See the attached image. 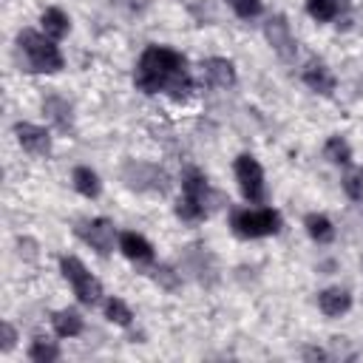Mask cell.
<instances>
[{
    "mask_svg": "<svg viewBox=\"0 0 363 363\" xmlns=\"http://www.w3.org/2000/svg\"><path fill=\"white\" fill-rule=\"evenodd\" d=\"M133 82L142 94H170L173 99H184L190 94V74H187V62L179 51L167 48V45H147L139 57Z\"/></svg>",
    "mask_w": 363,
    "mask_h": 363,
    "instance_id": "cell-1",
    "label": "cell"
},
{
    "mask_svg": "<svg viewBox=\"0 0 363 363\" xmlns=\"http://www.w3.org/2000/svg\"><path fill=\"white\" fill-rule=\"evenodd\" d=\"M17 45H20V51L26 54L31 71L54 74V71L62 68V54H60V48L51 43L48 34H40V31L26 28V31H20V37H17Z\"/></svg>",
    "mask_w": 363,
    "mask_h": 363,
    "instance_id": "cell-2",
    "label": "cell"
},
{
    "mask_svg": "<svg viewBox=\"0 0 363 363\" xmlns=\"http://www.w3.org/2000/svg\"><path fill=\"white\" fill-rule=\"evenodd\" d=\"M230 227L241 238H264L275 235L281 230V216L272 207H258V210H235L230 216Z\"/></svg>",
    "mask_w": 363,
    "mask_h": 363,
    "instance_id": "cell-3",
    "label": "cell"
},
{
    "mask_svg": "<svg viewBox=\"0 0 363 363\" xmlns=\"http://www.w3.org/2000/svg\"><path fill=\"white\" fill-rule=\"evenodd\" d=\"M60 269H62V278L71 284V289H74V295L82 301V303H96L99 301V295H102V284L85 269V264L79 261V258H74V255H62L60 258Z\"/></svg>",
    "mask_w": 363,
    "mask_h": 363,
    "instance_id": "cell-4",
    "label": "cell"
},
{
    "mask_svg": "<svg viewBox=\"0 0 363 363\" xmlns=\"http://www.w3.org/2000/svg\"><path fill=\"white\" fill-rule=\"evenodd\" d=\"M235 179H238V187L244 193V199L250 204H261L264 196H267V187H264V170L258 164L255 156L250 153H241L235 159Z\"/></svg>",
    "mask_w": 363,
    "mask_h": 363,
    "instance_id": "cell-5",
    "label": "cell"
},
{
    "mask_svg": "<svg viewBox=\"0 0 363 363\" xmlns=\"http://www.w3.org/2000/svg\"><path fill=\"white\" fill-rule=\"evenodd\" d=\"M77 235H79L88 247H94L99 255H108V252L113 250L116 230H113V224H111L108 218H91V221H82V224L77 227Z\"/></svg>",
    "mask_w": 363,
    "mask_h": 363,
    "instance_id": "cell-6",
    "label": "cell"
},
{
    "mask_svg": "<svg viewBox=\"0 0 363 363\" xmlns=\"http://www.w3.org/2000/svg\"><path fill=\"white\" fill-rule=\"evenodd\" d=\"M264 34H267V43L272 45V51L281 57V60H292L295 57V37H292V31H289V23H286V17H281V14H275V17H269L267 23H264Z\"/></svg>",
    "mask_w": 363,
    "mask_h": 363,
    "instance_id": "cell-7",
    "label": "cell"
},
{
    "mask_svg": "<svg viewBox=\"0 0 363 363\" xmlns=\"http://www.w3.org/2000/svg\"><path fill=\"white\" fill-rule=\"evenodd\" d=\"M14 136L17 142L23 145V150L34 153V156H45L51 150V136L45 128L40 125H31V122H17L14 125Z\"/></svg>",
    "mask_w": 363,
    "mask_h": 363,
    "instance_id": "cell-8",
    "label": "cell"
},
{
    "mask_svg": "<svg viewBox=\"0 0 363 363\" xmlns=\"http://www.w3.org/2000/svg\"><path fill=\"white\" fill-rule=\"evenodd\" d=\"M201 68H204V77H207V82H210L213 88H233V85H235V68H233L230 60H224V57H210V60L201 62Z\"/></svg>",
    "mask_w": 363,
    "mask_h": 363,
    "instance_id": "cell-9",
    "label": "cell"
},
{
    "mask_svg": "<svg viewBox=\"0 0 363 363\" xmlns=\"http://www.w3.org/2000/svg\"><path fill=\"white\" fill-rule=\"evenodd\" d=\"M119 250H122L125 258H130V261H136V264H145V261L153 258V247H150V241H147L145 235L133 233V230H128V233L119 235Z\"/></svg>",
    "mask_w": 363,
    "mask_h": 363,
    "instance_id": "cell-10",
    "label": "cell"
},
{
    "mask_svg": "<svg viewBox=\"0 0 363 363\" xmlns=\"http://www.w3.org/2000/svg\"><path fill=\"white\" fill-rule=\"evenodd\" d=\"M352 306V295L340 286H332V289H323L318 295V309L326 315V318H340L343 312H349Z\"/></svg>",
    "mask_w": 363,
    "mask_h": 363,
    "instance_id": "cell-11",
    "label": "cell"
},
{
    "mask_svg": "<svg viewBox=\"0 0 363 363\" xmlns=\"http://www.w3.org/2000/svg\"><path fill=\"white\" fill-rule=\"evenodd\" d=\"M303 82H306L312 91H318V94H332V91H335V77H332V71H329L323 62H318V60H312V62L303 68Z\"/></svg>",
    "mask_w": 363,
    "mask_h": 363,
    "instance_id": "cell-12",
    "label": "cell"
},
{
    "mask_svg": "<svg viewBox=\"0 0 363 363\" xmlns=\"http://www.w3.org/2000/svg\"><path fill=\"white\" fill-rule=\"evenodd\" d=\"M43 111H45V116L60 128V130H71V125H74V116H71V105L62 99V96H45L43 99Z\"/></svg>",
    "mask_w": 363,
    "mask_h": 363,
    "instance_id": "cell-13",
    "label": "cell"
},
{
    "mask_svg": "<svg viewBox=\"0 0 363 363\" xmlns=\"http://www.w3.org/2000/svg\"><path fill=\"white\" fill-rule=\"evenodd\" d=\"M51 323H54V332L60 337H77L82 332V326H85L82 323V315L77 309H60V312H54Z\"/></svg>",
    "mask_w": 363,
    "mask_h": 363,
    "instance_id": "cell-14",
    "label": "cell"
},
{
    "mask_svg": "<svg viewBox=\"0 0 363 363\" xmlns=\"http://www.w3.org/2000/svg\"><path fill=\"white\" fill-rule=\"evenodd\" d=\"M71 182H74L77 193H79V196H85V199H96V196H99V190H102V184H99V176H96L91 167H85V164L74 167V173H71Z\"/></svg>",
    "mask_w": 363,
    "mask_h": 363,
    "instance_id": "cell-15",
    "label": "cell"
},
{
    "mask_svg": "<svg viewBox=\"0 0 363 363\" xmlns=\"http://www.w3.org/2000/svg\"><path fill=\"white\" fill-rule=\"evenodd\" d=\"M40 23H43V34H48L51 40L65 37L68 28H71V23H68V17H65L62 9H45V11L40 14Z\"/></svg>",
    "mask_w": 363,
    "mask_h": 363,
    "instance_id": "cell-16",
    "label": "cell"
},
{
    "mask_svg": "<svg viewBox=\"0 0 363 363\" xmlns=\"http://www.w3.org/2000/svg\"><path fill=\"white\" fill-rule=\"evenodd\" d=\"M303 227H306L309 238L318 241V244H329V241L335 238V227H332V221H329L323 213H309V216L303 218Z\"/></svg>",
    "mask_w": 363,
    "mask_h": 363,
    "instance_id": "cell-17",
    "label": "cell"
},
{
    "mask_svg": "<svg viewBox=\"0 0 363 363\" xmlns=\"http://www.w3.org/2000/svg\"><path fill=\"white\" fill-rule=\"evenodd\" d=\"M346 0H306V11H309V17L312 20H318V23H329V20H335L340 11H346Z\"/></svg>",
    "mask_w": 363,
    "mask_h": 363,
    "instance_id": "cell-18",
    "label": "cell"
},
{
    "mask_svg": "<svg viewBox=\"0 0 363 363\" xmlns=\"http://www.w3.org/2000/svg\"><path fill=\"white\" fill-rule=\"evenodd\" d=\"M323 156L329 162H335V164H349L352 162V147H349V142L343 136H332L323 145Z\"/></svg>",
    "mask_w": 363,
    "mask_h": 363,
    "instance_id": "cell-19",
    "label": "cell"
},
{
    "mask_svg": "<svg viewBox=\"0 0 363 363\" xmlns=\"http://www.w3.org/2000/svg\"><path fill=\"white\" fill-rule=\"evenodd\" d=\"M105 318H108L111 323H116V326H130L133 312H130V306H128L122 298H108V301H105Z\"/></svg>",
    "mask_w": 363,
    "mask_h": 363,
    "instance_id": "cell-20",
    "label": "cell"
},
{
    "mask_svg": "<svg viewBox=\"0 0 363 363\" xmlns=\"http://www.w3.org/2000/svg\"><path fill=\"white\" fill-rule=\"evenodd\" d=\"M176 216L182 221H201L207 216V204H201V201H196L190 196H182L179 204H176Z\"/></svg>",
    "mask_w": 363,
    "mask_h": 363,
    "instance_id": "cell-21",
    "label": "cell"
},
{
    "mask_svg": "<svg viewBox=\"0 0 363 363\" xmlns=\"http://www.w3.org/2000/svg\"><path fill=\"white\" fill-rule=\"evenodd\" d=\"M28 357H31L34 363H51V360L60 357V349H57V343H51V340H34V343L28 346Z\"/></svg>",
    "mask_w": 363,
    "mask_h": 363,
    "instance_id": "cell-22",
    "label": "cell"
},
{
    "mask_svg": "<svg viewBox=\"0 0 363 363\" xmlns=\"http://www.w3.org/2000/svg\"><path fill=\"white\" fill-rule=\"evenodd\" d=\"M343 190L352 201H360L363 199V170H352L343 176Z\"/></svg>",
    "mask_w": 363,
    "mask_h": 363,
    "instance_id": "cell-23",
    "label": "cell"
},
{
    "mask_svg": "<svg viewBox=\"0 0 363 363\" xmlns=\"http://www.w3.org/2000/svg\"><path fill=\"white\" fill-rule=\"evenodd\" d=\"M233 9L238 17L250 20V17H258L261 14V0H233Z\"/></svg>",
    "mask_w": 363,
    "mask_h": 363,
    "instance_id": "cell-24",
    "label": "cell"
},
{
    "mask_svg": "<svg viewBox=\"0 0 363 363\" xmlns=\"http://www.w3.org/2000/svg\"><path fill=\"white\" fill-rule=\"evenodd\" d=\"M153 278H156V284H162L164 289H176V286H179V275H176L170 267H164V264L153 269Z\"/></svg>",
    "mask_w": 363,
    "mask_h": 363,
    "instance_id": "cell-25",
    "label": "cell"
},
{
    "mask_svg": "<svg viewBox=\"0 0 363 363\" xmlns=\"http://www.w3.org/2000/svg\"><path fill=\"white\" fill-rule=\"evenodd\" d=\"M14 340H17L14 326H11V323H3V343H0V349H3V352H9V349L14 346Z\"/></svg>",
    "mask_w": 363,
    "mask_h": 363,
    "instance_id": "cell-26",
    "label": "cell"
},
{
    "mask_svg": "<svg viewBox=\"0 0 363 363\" xmlns=\"http://www.w3.org/2000/svg\"><path fill=\"white\" fill-rule=\"evenodd\" d=\"M301 357H306V360H326L329 354H326L323 349H315V346H306V349L301 352Z\"/></svg>",
    "mask_w": 363,
    "mask_h": 363,
    "instance_id": "cell-27",
    "label": "cell"
},
{
    "mask_svg": "<svg viewBox=\"0 0 363 363\" xmlns=\"http://www.w3.org/2000/svg\"><path fill=\"white\" fill-rule=\"evenodd\" d=\"M360 269H363V261H360Z\"/></svg>",
    "mask_w": 363,
    "mask_h": 363,
    "instance_id": "cell-28",
    "label": "cell"
}]
</instances>
